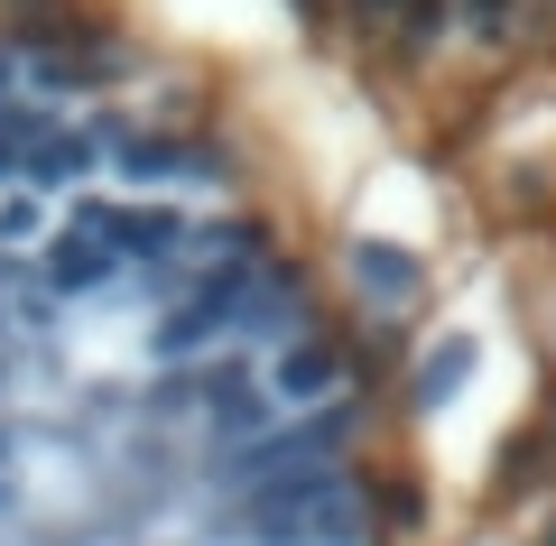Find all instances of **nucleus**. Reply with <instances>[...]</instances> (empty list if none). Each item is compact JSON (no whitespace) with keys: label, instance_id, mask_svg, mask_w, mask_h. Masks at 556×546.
<instances>
[{"label":"nucleus","instance_id":"obj_1","mask_svg":"<svg viewBox=\"0 0 556 546\" xmlns=\"http://www.w3.org/2000/svg\"><path fill=\"white\" fill-rule=\"evenodd\" d=\"M362 56L417 84H464L473 102L556 84V0H306Z\"/></svg>","mask_w":556,"mask_h":546}]
</instances>
